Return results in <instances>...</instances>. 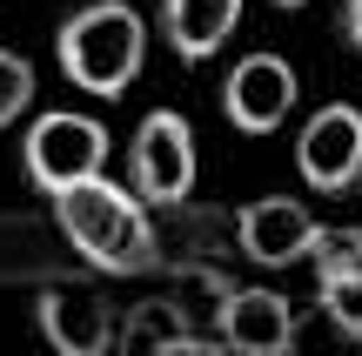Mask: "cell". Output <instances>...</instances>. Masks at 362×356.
I'll return each instance as SVG.
<instances>
[{
	"label": "cell",
	"instance_id": "cell-12",
	"mask_svg": "<svg viewBox=\"0 0 362 356\" xmlns=\"http://www.w3.org/2000/svg\"><path fill=\"white\" fill-rule=\"evenodd\" d=\"M181 336H194L188 309L175 296H148V303H128V316L115 330V356H168Z\"/></svg>",
	"mask_w": 362,
	"mask_h": 356
},
{
	"label": "cell",
	"instance_id": "cell-4",
	"mask_svg": "<svg viewBox=\"0 0 362 356\" xmlns=\"http://www.w3.org/2000/svg\"><path fill=\"white\" fill-rule=\"evenodd\" d=\"M194 168H202V155H194V128L175 115V108H155V115H141V128H134L128 142V188L148 202V209H181V202L194 195Z\"/></svg>",
	"mask_w": 362,
	"mask_h": 356
},
{
	"label": "cell",
	"instance_id": "cell-5",
	"mask_svg": "<svg viewBox=\"0 0 362 356\" xmlns=\"http://www.w3.org/2000/svg\"><path fill=\"white\" fill-rule=\"evenodd\" d=\"M296 175L315 195H356L362 188V108L322 101L296 134Z\"/></svg>",
	"mask_w": 362,
	"mask_h": 356
},
{
	"label": "cell",
	"instance_id": "cell-14",
	"mask_svg": "<svg viewBox=\"0 0 362 356\" xmlns=\"http://www.w3.org/2000/svg\"><path fill=\"white\" fill-rule=\"evenodd\" d=\"M342 40L362 54V0H342Z\"/></svg>",
	"mask_w": 362,
	"mask_h": 356
},
{
	"label": "cell",
	"instance_id": "cell-13",
	"mask_svg": "<svg viewBox=\"0 0 362 356\" xmlns=\"http://www.w3.org/2000/svg\"><path fill=\"white\" fill-rule=\"evenodd\" d=\"M27 108H34V67H27L13 47H0V134H7Z\"/></svg>",
	"mask_w": 362,
	"mask_h": 356
},
{
	"label": "cell",
	"instance_id": "cell-1",
	"mask_svg": "<svg viewBox=\"0 0 362 356\" xmlns=\"http://www.w3.org/2000/svg\"><path fill=\"white\" fill-rule=\"evenodd\" d=\"M54 229L101 276H148V269H161V229L128 182L101 175V182H81L67 195H54Z\"/></svg>",
	"mask_w": 362,
	"mask_h": 356
},
{
	"label": "cell",
	"instance_id": "cell-9",
	"mask_svg": "<svg viewBox=\"0 0 362 356\" xmlns=\"http://www.w3.org/2000/svg\"><path fill=\"white\" fill-rule=\"evenodd\" d=\"M34 330L47 336L54 356H115V303L94 289H40L34 296Z\"/></svg>",
	"mask_w": 362,
	"mask_h": 356
},
{
	"label": "cell",
	"instance_id": "cell-6",
	"mask_svg": "<svg viewBox=\"0 0 362 356\" xmlns=\"http://www.w3.org/2000/svg\"><path fill=\"white\" fill-rule=\"evenodd\" d=\"M296 67L282 61V54L255 47L242 54V61L228 67V81H221V115H228V128L242 134H275L288 115H296Z\"/></svg>",
	"mask_w": 362,
	"mask_h": 356
},
{
	"label": "cell",
	"instance_id": "cell-16",
	"mask_svg": "<svg viewBox=\"0 0 362 356\" xmlns=\"http://www.w3.org/2000/svg\"><path fill=\"white\" fill-rule=\"evenodd\" d=\"M356 236H362V229H356Z\"/></svg>",
	"mask_w": 362,
	"mask_h": 356
},
{
	"label": "cell",
	"instance_id": "cell-2",
	"mask_svg": "<svg viewBox=\"0 0 362 356\" xmlns=\"http://www.w3.org/2000/svg\"><path fill=\"white\" fill-rule=\"evenodd\" d=\"M54 61L94 101H121L134 88V74H141V61H148V21L128 0H88V7H74L61 21Z\"/></svg>",
	"mask_w": 362,
	"mask_h": 356
},
{
	"label": "cell",
	"instance_id": "cell-10",
	"mask_svg": "<svg viewBox=\"0 0 362 356\" xmlns=\"http://www.w3.org/2000/svg\"><path fill=\"white\" fill-rule=\"evenodd\" d=\"M315 269V303L342 343H362V236L356 229H322L309 249Z\"/></svg>",
	"mask_w": 362,
	"mask_h": 356
},
{
	"label": "cell",
	"instance_id": "cell-7",
	"mask_svg": "<svg viewBox=\"0 0 362 356\" xmlns=\"http://www.w3.org/2000/svg\"><path fill=\"white\" fill-rule=\"evenodd\" d=\"M215 336L228 356H296V303L262 282H235L215 303Z\"/></svg>",
	"mask_w": 362,
	"mask_h": 356
},
{
	"label": "cell",
	"instance_id": "cell-3",
	"mask_svg": "<svg viewBox=\"0 0 362 356\" xmlns=\"http://www.w3.org/2000/svg\"><path fill=\"white\" fill-rule=\"evenodd\" d=\"M21 168L40 195H67L81 182H101L107 175V128L94 115H74V108L34 115V128L21 134Z\"/></svg>",
	"mask_w": 362,
	"mask_h": 356
},
{
	"label": "cell",
	"instance_id": "cell-15",
	"mask_svg": "<svg viewBox=\"0 0 362 356\" xmlns=\"http://www.w3.org/2000/svg\"><path fill=\"white\" fill-rule=\"evenodd\" d=\"M269 7H282V13H296V7H309V0H269Z\"/></svg>",
	"mask_w": 362,
	"mask_h": 356
},
{
	"label": "cell",
	"instance_id": "cell-8",
	"mask_svg": "<svg viewBox=\"0 0 362 356\" xmlns=\"http://www.w3.org/2000/svg\"><path fill=\"white\" fill-rule=\"evenodd\" d=\"M315 236H322V222H315L296 195H255L235 215V255H242V263H262V269L309 263Z\"/></svg>",
	"mask_w": 362,
	"mask_h": 356
},
{
	"label": "cell",
	"instance_id": "cell-11",
	"mask_svg": "<svg viewBox=\"0 0 362 356\" xmlns=\"http://www.w3.org/2000/svg\"><path fill=\"white\" fill-rule=\"evenodd\" d=\"M235 27H242V0H161V34L188 67L215 61Z\"/></svg>",
	"mask_w": 362,
	"mask_h": 356
}]
</instances>
